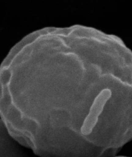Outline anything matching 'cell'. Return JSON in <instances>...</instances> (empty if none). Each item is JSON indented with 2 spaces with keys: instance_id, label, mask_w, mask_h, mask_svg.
<instances>
[{
  "instance_id": "1",
  "label": "cell",
  "mask_w": 132,
  "mask_h": 157,
  "mask_svg": "<svg viewBox=\"0 0 132 157\" xmlns=\"http://www.w3.org/2000/svg\"><path fill=\"white\" fill-rule=\"evenodd\" d=\"M26 148L10 135L0 120V157H28Z\"/></svg>"
}]
</instances>
